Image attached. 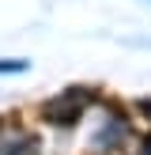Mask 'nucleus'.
I'll return each instance as SVG.
<instances>
[{
	"mask_svg": "<svg viewBox=\"0 0 151 155\" xmlns=\"http://www.w3.org/2000/svg\"><path fill=\"white\" fill-rule=\"evenodd\" d=\"M91 91H76V87H64L60 95H53L49 102H42V121H49V125H57V129H72L76 121L83 117V114L91 110Z\"/></svg>",
	"mask_w": 151,
	"mask_h": 155,
	"instance_id": "nucleus-2",
	"label": "nucleus"
},
{
	"mask_svg": "<svg viewBox=\"0 0 151 155\" xmlns=\"http://www.w3.org/2000/svg\"><path fill=\"white\" fill-rule=\"evenodd\" d=\"M15 72H27V61H19V57L0 61V76H15Z\"/></svg>",
	"mask_w": 151,
	"mask_h": 155,
	"instance_id": "nucleus-3",
	"label": "nucleus"
},
{
	"mask_svg": "<svg viewBox=\"0 0 151 155\" xmlns=\"http://www.w3.org/2000/svg\"><path fill=\"white\" fill-rule=\"evenodd\" d=\"M125 140H128V117L117 106H102L98 110V125L87 136V151L91 155H113V151L125 148Z\"/></svg>",
	"mask_w": 151,
	"mask_h": 155,
	"instance_id": "nucleus-1",
	"label": "nucleus"
}]
</instances>
